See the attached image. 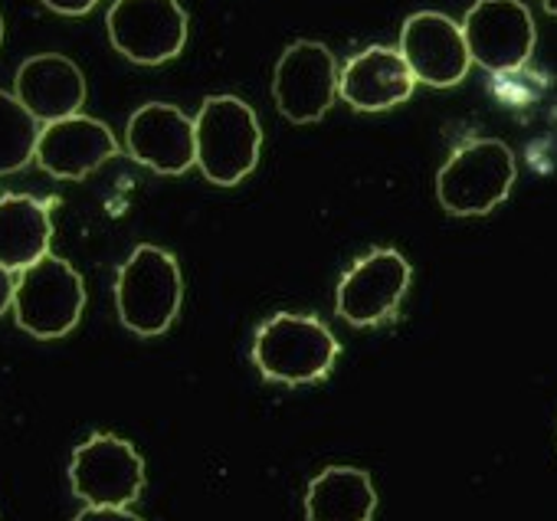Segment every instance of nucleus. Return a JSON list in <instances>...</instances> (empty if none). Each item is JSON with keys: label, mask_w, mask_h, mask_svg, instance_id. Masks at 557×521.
<instances>
[{"label": "nucleus", "mask_w": 557, "mask_h": 521, "mask_svg": "<svg viewBox=\"0 0 557 521\" xmlns=\"http://www.w3.org/2000/svg\"><path fill=\"white\" fill-rule=\"evenodd\" d=\"M338 338L315 315L278 312L259 325L252 342V361L265 381L275 384H315L329 377L338 361Z\"/></svg>", "instance_id": "1"}, {"label": "nucleus", "mask_w": 557, "mask_h": 521, "mask_svg": "<svg viewBox=\"0 0 557 521\" xmlns=\"http://www.w3.org/2000/svg\"><path fill=\"white\" fill-rule=\"evenodd\" d=\"M181 299L184 280L177 259L151 243L135 246L115 280V309L122 325L141 338L164 335L181 312Z\"/></svg>", "instance_id": "2"}, {"label": "nucleus", "mask_w": 557, "mask_h": 521, "mask_svg": "<svg viewBox=\"0 0 557 521\" xmlns=\"http://www.w3.org/2000/svg\"><path fill=\"white\" fill-rule=\"evenodd\" d=\"M197 168L210 184L233 187L252 174L262 148V128L256 112L236 96L203 99L197 119Z\"/></svg>", "instance_id": "3"}, {"label": "nucleus", "mask_w": 557, "mask_h": 521, "mask_svg": "<svg viewBox=\"0 0 557 521\" xmlns=\"http://www.w3.org/2000/svg\"><path fill=\"white\" fill-rule=\"evenodd\" d=\"M515 154L498 138H475L449 154L436 174V197L446 213L482 216L495 210L515 184Z\"/></svg>", "instance_id": "4"}, {"label": "nucleus", "mask_w": 557, "mask_h": 521, "mask_svg": "<svg viewBox=\"0 0 557 521\" xmlns=\"http://www.w3.org/2000/svg\"><path fill=\"white\" fill-rule=\"evenodd\" d=\"M83 309H86V286L66 259L47 252L40 263H34L17 276L14 315L27 335L63 338L79 325Z\"/></svg>", "instance_id": "5"}, {"label": "nucleus", "mask_w": 557, "mask_h": 521, "mask_svg": "<svg viewBox=\"0 0 557 521\" xmlns=\"http://www.w3.org/2000/svg\"><path fill=\"white\" fill-rule=\"evenodd\" d=\"M73 492L92 508H128L145 488V459L112 433H96L76 446L70 462Z\"/></svg>", "instance_id": "6"}, {"label": "nucleus", "mask_w": 557, "mask_h": 521, "mask_svg": "<svg viewBox=\"0 0 557 521\" xmlns=\"http://www.w3.org/2000/svg\"><path fill=\"white\" fill-rule=\"evenodd\" d=\"M338 83H342V73H338L332 50L315 40H299L275 63L272 99H275V109L293 125H312L325 119V112L342 96Z\"/></svg>", "instance_id": "7"}, {"label": "nucleus", "mask_w": 557, "mask_h": 521, "mask_svg": "<svg viewBox=\"0 0 557 521\" xmlns=\"http://www.w3.org/2000/svg\"><path fill=\"white\" fill-rule=\"evenodd\" d=\"M106 24L112 47L138 66H161L187 44V14L177 0H115Z\"/></svg>", "instance_id": "8"}, {"label": "nucleus", "mask_w": 557, "mask_h": 521, "mask_svg": "<svg viewBox=\"0 0 557 521\" xmlns=\"http://www.w3.org/2000/svg\"><path fill=\"white\" fill-rule=\"evenodd\" d=\"M472 63L488 73H515L534 53V21L521 0H475L462 21Z\"/></svg>", "instance_id": "9"}, {"label": "nucleus", "mask_w": 557, "mask_h": 521, "mask_svg": "<svg viewBox=\"0 0 557 521\" xmlns=\"http://www.w3.org/2000/svg\"><path fill=\"white\" fill-rule=\"evenodd\" d=\"M410 263L397 249H374L345 273L335 293L338 315L355 328L387 322L410 289Z\"/></svg>", "instance_id": "10"}, {"label": "nucleus", "mask_w": 557, "mask_h": 521, "mask_svg": "<svg viewBox=\"0 0 557 521\" xmlns=\"http://www.w3.org/2000/svg\"><path fill=\"white\" fill-rule=\"evenodd\" d=\"M400 53L417 83L449 89L466 79L472 57L462 37V24L436 11L413 14L400 30Z\"/></svg>", "instance_id": "11"}, {"label": "nucleus", "mask_w": 557, "mask_h": 521, "mask_svg": "<svg viewBox=\"0 0 557 521\" xmlns=\"http://www.w3.org/2000/svg\"><path fill=\"white\" fill-rule=\"evenodd\" d=\"M125 145L138 164L158 174H184L197 164L194 119H187L177 106H168V102L141 106L128 119Z\"/></svg>", "instance_id": "12"}, {"label": "nucleus", "mask_w": 557, "mask_h": 521, "mask_svg": "<svg viewBox=\"0 0 557 521\" xmlns=\"http://www.w3.org/2000/svg\"><path fill=\"white\" fill-rule=\"evenodd\" d=\"M119 154L112 128L89 115L50 122L37 141V164L60 181H83Z\"/></svg>", "instance_id": "13"}, {"label": "nucleus", "mask_w": 557, "mask_h": 521, "mask_svg": "<svg viewBox=\"0 0 557 521\" xmlns=\"http://www.w3.org/2000/svg\"><path fill=\"white\" fill-rule=\"evenodd\" d=\"M14 96L37 122H63L79 115L86 102V76L70 57L40 53L24 60V66L17 70Z\"/></svg>", "instance_id": "14"}, {"label": "nucleus", "mask_w": 557, "mask_h": 521, "mask_svg": "<svg viewBox=\"0 0 557 521\" xmlns=\"http://www.w3.org/2000/svg\"><path fill=\"white\" fill-rule=\"evenodd\" d=\"M417 76L410 73L400 50L368 47L351 57L342 70L338 92L358 112H384L413 96Z\"/></svg>", "instance_id": "15"}, {"label": "nucleus", "mask_w": 557, "mask_h": 521, "mask_svg": "<svg viewBox=\"0 0 557 521\" xmlns=\"http://www.w3.org/2000/svg\"><path fill=\"white\" fill-rule=\"evenodd\" d=\"M50 203L27 194L0 197V266L24 273L50 252Z\"/></svg>", "instance_id": "16"}, {"label": "nucleus", "mask_w": 557, "mask_h": 521, "mask_svg": "<svg viewBox=\"0 0 557 521\" xmlns=\"http://www.w3.org/2000/svg\"><path fill=\"white\" fill-rule=\"evenodd\" d=\"M377 511V488L364 469L329 466L309 482L306 518L309 521H371Z\"/></svg>", "instance_id": "17"}, {"label": "nucleus", "mask_w": 557, "mask_h": 521, "mask_svg": "<svg viewBox=\"0 0 557 521\" xmlns=\"http://www.w3.org/2000/svg\"><path fill=\"white\" fill-rule=\"evenodd\" d=\"M40 122L11 92H0V174H14L37 158Z\"/></svg>", "instance_id": "18"}, {"label": "nucleus", "mask_w": 557, "mask_h": 521, "mask_svg": "<svg viewBox=\"0 0 557 521\" xmlns=\"http://www.w3.org/2000/svg\"><path fill=\"white\" fill-rule=\"evenodd\" d=\"M73 521H145L141 514H135V511H128V508H86V511H79Z\"/></svg>", "instance_id": "19"}, {"label": "nucleus", "mask_w": 557, "mask_h": 521, "mask_svg": "<svg viewBox=\"0 0 557 521\" xmlns=\"http://www.w3.org/2000/svg\"><path fill=\"white\" fill-rule=\"evenodd\" d=\"M44 4L53 11V14H63V17H83L89 14L99 0H44Z\"/></svg>", "instance_id": "20"}, {"label": "nucleus", "mask_w": 557, "mask_h": 521, "mask_svg": "<svg viewBox=\"0 0 557 521\" xmlns=\"http://www.w3.org/2000/svg\"><path fill=\"white\" fill-rule=\"evenodd\" d=\"M14 293H17V280L11 270L0 266V315H4L14 306Z\"/></svg>", "instance_id": "21"}, {"label": "nucleus", "mask_w": 557, "mask_h": 521, "mask_svg": "<svg viewBox=\"0 0 557 521\" xmlns=\"http://www.w3.org/2000/svg\"><path fill=\"white\" fill-rule=\"evenodd\" d=\"M541 8H544L547 14H554V17H557V0H541Z\"/></svg>", "instance_id": "22"}, {"label": "nucleus", "mask_w": 557, "mask_h": 521, "mask_svg": "<svg viewBox=\"0 0 557 521\" xmlns=\"http://www.w3.org/2000/svg\"><path fill=\"white\" fill-rule=\"evenodd\" d=\"M0 44H4V17H0Z\"/></svg>", "instance_id": "23"}]
</instances>
